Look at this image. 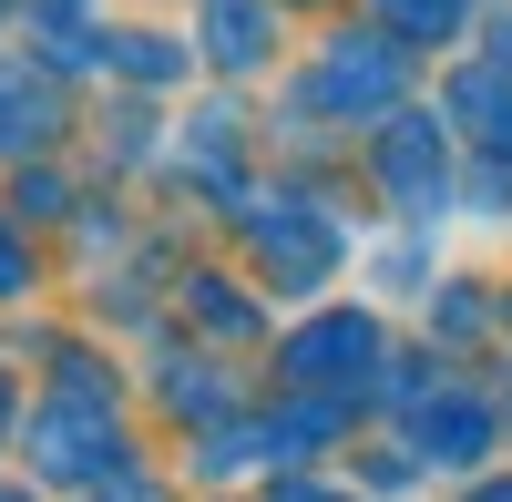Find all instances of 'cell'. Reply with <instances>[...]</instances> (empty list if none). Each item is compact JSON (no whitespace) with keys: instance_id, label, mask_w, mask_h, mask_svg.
Returning <instances> with one entry per match:
<instances>
[{"instance_id":"cell-1","label":"cell","mask_w":512,"mask_h":502,"mask_svg":"<svg viewBox=\"0 0 512 502\" xmlns=\"http://www.w3.org/2000/svg\"><path fill=\"white\" fill-rule=\"evenodd\" d=\"M379 185L400 195V216H441V195H451V144H441V123H420V113H400L390 134H379Z\"/></svg>"},{"instance_id":"cell-2","label":"cell","mask_w":512,"mask_h":502,"mask_svg":"<svg viewBox=\"0 0 512 502\" xmlns=\"http://www.w3.org/2000/svg\"><path fill=\"white\" fill-rule=\"evenodd\" d=\"M103 462H123L113 400H52V410H41V472L82 482V472H103Z\"/></svg>"},{"instance_id":"cell-3","label":"cell","mask_w":512,"mask_h":502,"mask_svg":"<svg viewBox=\"0 0 512 502\" xmlns=\"http://www.w3.org/2000/svg\"><path fill=\"white\" fill-rule=\"evenodd\" d=\"M256 246H267V267H277L287 298H308V287L328 277V257H338V226H318L308 205H277V226H256Z\"/></svg>"},{"instance_id":"cell-4","label":"cell","mask_w":512,"mask_h":502,"mask_svg":"<svg viewBox=\"0 0 512 502\" xmlns=\"http://www.w3.org/2000/svg\"><path fill=\"white\" fill-rule=\"evenodd\" d=\"M390 93H400V62L359 52V31L338 41V52L318 62V82H308V103H328V113H359V103H390Z\"/></svg>"},{"instance_id":"cell-5","label":"cell","mask_w":512,"mask_h":502,"mask_svg":"<svg viewBox=\"0 0 512 502\" xmlns=\"http://www.w3.org/2000/svg\"><path fill=\"white\" fill-rule=\"evenodd\" d=\"M349 359H359V369L379 359L369 318H318V328H297V339H287V380H349Z\"/></svg>"},{"instance_id":"cell-6","label":"cell","mask_w":512,"mask_h":502,"mask_svg":"<svg viewBox=\"0 0 512 502\" xmlns=\"http://www.w3.org/2000/svg\"><path fill=\"white\" fill-rule=\"evenodd\" d=\"M62 123V103H52V82H31L21 62H0V144H41Z\"/></svg>"},{"instance_id":"cell-7","label":"cell","mask_w":512,"mask_h":502,"mask_svg":"<svg viewBox=\"0 0 512 502\" xmlns=\"http://www.w3.org/2000/svg\"><path fill=\"white\" fill-rule=\"evenodd\" d=\"M205 52H216L226 72H246L256 52H267V0H205Z\"/></svg>"},{"instance_id":"cell-8","label":"cell","mask_w":512,"mask_h":502,"mask_svg":"<svg viewBox=\"0 0 512 502\" xmlns=\"http://www.w3.org/2000/svg\"><path fill=\"white\" fill-rule=\"evenodd\" d=\"M420 441H431V462H482L492 451V421H482V400H431V421H420Z\"/></svg>"},{"instance_id":"cell-9","label":"cell","mask_w":512,"mask_h":502,"mask_svg":"<svg viewBox=\"0 0 512 502\" xmlns=\"http://www.w3.org/2000/svg\"><path fill=\"white\" fill-rule=\"evenodd\" d=\"M103 62H123L134 82H175V72H185V52H164V31H113Z\"/></svg>"},{"instance_id":"cell-10","label":"cell","mask_w":512,"mask_h":502,"mask_svg":"<svg viewBox=\"0 0 512 502\" xmlns=\"http://www.w3.org/2000/svg\"><path fill=\"white\" fill-rule=\"evenodd\" d=\"M451 103H461V113H492V134H482V144H512V93H502V72H461V82H451Z\"/></svg>"},{"instance_id":"cell-11","label":"cell","mask_w":512,"mask_h":502,"mask_svg":"<svg viewBox=\"0 0 512 502\" xmlns=\"http://www.w3.org/2000/svg\"><path fill=\"white\" fill-rule=\"evenodd\" d=\"M379 11H390V31H451L461 0H379Z\"/></svg>"},{"instance_id":"cell-12","label":"cell","mask_w":512,"mask_h":502,"mask_svg":"<svg viewBox=\"0 0 512 502\" xmlns=\"http://www.w3.org/2000/svg\"><path fill=\"white\" fill-rule=\"evenodd\" d=\"M11 287H31V257H21V236L0 226V298H11Z\"/></svg>"},{"instance_id":"cell-13","label":"cell","mask_w":512,"mask_h":502,"mask_svg":"<svg viewBox=\"0 0 512 502\" xmlns=\"http://www.w3.org/2000/svg\"><path fill=\"white\" fill-rule=\"evenodd\" d=\"M277 502H338V492H308V482H287V492H277Z\"/></svg>"},{"instance_id":"cell-14","label":"cell","mask_w":512,"mask_h":502,"mask_svg":"<svg viewBox=\"0 0 512 502\" xmlns=\"http://www.w3.org/2000/svg\"><path fill=\"white\" fill-rule=\"evenodd\" d=\"M472 502H512V482H492V492H472Z\"/></svg>"},{"instance_id":"cell-15","label":"cell","mask_w":512,"mask_h":502,"mask_svg":"<svg viewBox=\"0 0 512 502\" xmlns=\"http://www.w3.org/2000/svg\"><path fill=\"white\" fill-rule=\"evenodd\" d=\"M0 421H11V380H0Z\"/></svg>"},{"instance_id":"cell-16","label":"cell","mask_w":512,"mask_h":502,"mask_svg":"<svg viewBox=\"0 0 512 502\" xmlns=\"http://www.w3.org/2000/svg\"><path fill=\"white\" fill-rule=\"evenodd\" d=\"M0 502H21V492H0Z\"/></svg>"}]
</instances>
